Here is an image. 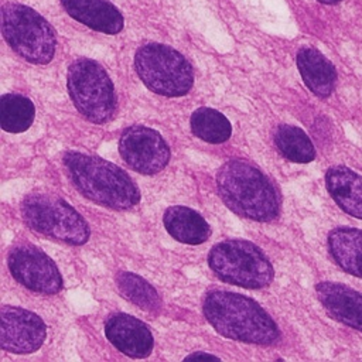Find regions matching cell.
I'll return each instance as SVG.
<instances>
[{"instance_id":"obj_1","label":"cell","mask_w":362,"mask_h":362,"mask_svg":"<svg viewBox=\"0 0 362 362\" xmlns=\"http://www.w3.org/2000/svg\"><path fill=\"white\" fill-rule=\"evenodd\" d=\"M62 163L74 187L95 204L120 211L139 204V188L116 164L76 151L65 153Z\"/></svg>"},{"instance_id":"obj_2","label":"cell","mask_w":362,"mask_h":362,"mask_svg":"<svg viewBox=\"0 0 362 362\" xmlns=\"http://www.w3.org/2000/svg\"><path fill=\"white\" fill-rule=\"evenodd\" d=\"M208 322L221 335L250 344L267 345L279 338L272 317L253 300L223 290L209 291L202 303Z\"/></svg>"},{"instance_id":"obj_3","label":"cell","mask_w":362,"mask_h":362,"mask_svg":"<svg viewBox=\"0 0 362 362\" xmlns=\"http://www.w3.org/2000/svg\"><path fill=\"white\" fill-rule=\"evenodd\" d=\"M216 187L225 205L243 218L266 222L279 215L280 201L276 188L247 161H226L216 174Z\"/></svg>"},{"instance_id":"obj_4","label":"cell","mask_w":362,"mask_h":362,"mask_svg":"<svg viewBox=\"0 0 362 362\" xmlns=\"http://www.w3.org/2000/svg\"><path fill=\"white\" fill-rule=\"evenodd\" d=\"M1 33L8 47L31 64L44 65L54 58L55 31L41 14L25 4L14 1L3 4Z\"/></svg>"},{"instance_id":"obj_5","label":"cell","mask_w":362,"mask_h":362,"mask_svg":"<svg viewBox=\"0 0 362 362\" xmlns=\"http://www.w3.org/2000/svg\"><path fill=\"white\" fill-rule=\"evenodd\" d=\"M66 88L75 107L88 120L102 124L115 116V86L99 62L75 59L68 68Z\"/></svg>"},{"instance_id":"obj_6","label":"cell","mask_w":362,"mask_h":362,"mask_svg":"<svg viewBox=\"0 0 362 362\" xmlns=\"http://www.w3.org/2000/svg\"><path fill=\"white\" fill-rule=\"evenodd\" d=\"M134 69L141 82L163 96H182L194 83V71L188 59L177 49L150 42L134 55Z\"/></svg>"},{"instance_id":"obj_7","label":"cell","mask_w":362,"mask_h":362,"mask_svg":"<svg viewBox=\"0 0 362 362\" xmlns=\"http://www.w3.org/2000/svg\"><path fill=\"white\" fill-rule=\"evenodd\" d=\"M208 263L221 280L245 288L266 287L274 274L263 252L242 239H228L215 245L208 255Z\"/></svg>"},{"instance_id":"obj_8","label":"cell","mask_w":362,"mask_h":362,"mask_svg":"<svg viewBox=\"0 0 362 362\" xmlns=\"http://www.w3.org/2000/svg\"><path fill=\"white\" fill-rule=\"evenodd\" d=\"M24 222L48 238L82 245L89 238V226L66 201L51 194H30L21 202Z\"/></svg>"},{"instance_id":"obj_9","label":"cell","mask_w":362,"mask_h":362,"mask_svg":"<svg viewBox=\"0 0 362 362\" xmlns=\"http://www.w3.org/2000/svg\"><path fill=\"white\" fill-rule=\"evenodd\" d=\"M13 277L31 291L55 294L62 287V277L57 264L41 249L30 243L16 245L7 256Z\"/></svg>"},{"instance_id":"obj_10","label":"cell","mask_w":362,"mask_h":362,"mask_svg":"<svg viewBox=\"0 0 362 362\" xmlns=\"http://www.w3.org/2000/svg\"><path fill=\"white\" fill-rule=\"evenodd\" d=\"M119 151L123 160L141 174H156L170 160V147L163 136L143 124L124 129L119 140Z\"/></svg>"},{"instance_id":"obj_11","label":"cell","mask_w":362,"mask_h":362,"mask_svg":"<svg viewBox=\"0 0 362 362\" xmlns=\"http://www.w3.org/2000/svg\"><path fill=\"white\" fill-rule=\"evenodd\" d=\"M1 315V348L13 354H31L45 341L47 328L44 321L34 313L3 305Z\"/></svg>"},{"instance_id":"obj_12","label":"cell","mask_w":362,"mask_h":362,"mask_svg":"<svg viewBox=\"0 0 362 362\" xmlns=\"http://www.w3.org/2000/svg\"><path fill=\"white\" fill-rule=\"evenodd\" d=\"M105 334L120 352L132 358H144L153 349V335L148 327L129 314L110 315L105 322Z\"/></svg>"},{"instance_id":"obj_13","label":"cell","mask_w":362,"mask_h":362,"mask_svg":"<svg viewBox=\"0 0 362 362\" xmlns=\"http://www.w3.org/2000/svg\"><path fill=\"white\" fill-rule=\"evenodd\" d=\"M315 293L332 318L362 332V293L335 281L318 283Z\"/></svg>"},{"instance_id":"obj_14","label":"cell","mask_w":362,"mask_h":362,"mask_svg":"<svg viewBox=\"0 0 362 362\" xmlns=\"http://www.w3.org/2000/svg\"><path fill=\"white\" fill-rule=\"evenodd\" d=\"M61 4L74 20L95 31L113 35L123 30V16L109 0H61Z\"/></svg>"},{"instance_id":"obj_15","label":"cell","mask_w":362,"mask_h":362,"mask_svg":"<svg viewBox=\"0 0 362 362\" xmlns=\"http://www.w3.org/2000/svg\"><path fill=\"white\" fill-rule=\"evenodd\" d=\"M325 185L344 212L362 219V175L345 165H334L325 174Z\"/></svg>"},{"instance_id":"obj_16","label":"cell","mask_w":362,"mask_h":362,"mask_svg":"<svg viewBox=\"0 0 362 362\" xmlns=\"http://www.w3.org/2000/svg\"><path fill=\"white\" fill-rule=\"evenodd\" d=\"M297 66L307 88L320 98L331 95L337 81L334 65L315 48L303 47L297 52Z\"/></svg>"},{"instance_id":"obj_17","label":"cell","mask_w":362,"mask_h":362,"mask_svg":"<svg viewBox=\"0 0 362 362\" xmlns=\"http://www.w3.org/2000/svg\"><path fill=\"white\" fill-rule=\"evenodd\" d=\"M163 222L174 239L187 245L204 243L211 235L208 222L197 211L187 206L174 205L167 208Z\"/></svg>"},{"instance_id":"obj_18","label":"cell","mask_w":362,"mask_h":362,"mask_svg":"<svg viewBox=\"0 0 362 362\" xmlns=\"http://www.w3.org/2000/svg\"><path fill=\"white\" fill-rule=\"evenodd\" d=\"M328 247L335 263L354 276L362 277V230L339 226L329 232Z\"/></svg>"},{"instance_id":"obj_19","label":"cell","mask_w":362,"mask_h":362,"mask_svg":"<svg viewBox=\"0 0 362 362\" xmlns=\"http://www.w3.org/2000/svg\"><path fill=\"white\" fill-rule=\"evenodd\" d=\"M35 116L33 102L17 93L3 95L0 99V124L8 133H21L27 130Z\"/></svg>"},{"instance_id":"obj_20","label":"cell","mask_w":362,"mask_h":362,"mask_svg":"<svg viewBox=\"0 0 362 362\" xmlns=\"http://www.w3.org/2000/svg\"><path fill=\"white\" fill-rule=\"evenodd\" d=\"M274 143L290 161L310 163L315 157V148L310 137L297 126L280 124L274 134Z\"/></svg>"},{"instance_id":"obj_21","label":"cell","mask_w":362,"mask_h":362,"mask_svg":"<svg viewBox=\"0 0 362 362\" xmlns=\"http://www.w3.org/2000/svg\"><path fill=\"white\" fill-rule=\"evenodd\" d=\"M192 133L208 143L219 144L230 137L232 127L229 120L218 110L211 107H199L191 115Z\"/></svg>"},{"instance_id":"obj_22","label":"cell","mask_w":362,"mask_h":362,"mask_svg":"<svg viewBox=\"0 0 362 362\" xmlns=\"http://www.w3.org/2000/svg\"><path fill=\"white\" fill-rule=\"evenodd\" d=\"M116 283L122 296L137 307L146 311H157L161 307L158 293L143 277L130 272H120L116 276Z\"/></svg>"},{"instance_id":"obj_23","label":"cell","mask_w":362,"mask_h":362,"mask_svg":"<svg viewBox=\"0 0 362 362\" xmlns=\"http://www.w3.org/2000/svg\"><path fill=\"white\" fill-rule=\"evenodd\" d=\"M192 358H209V359H218V356L208 354V352H192L191 355H188L185 359H192Z\"/></svg>"},{"instance_id":"obj_24","label":"cell","mask_w":362,"mask_h":362,"mask_svg":"<svg viewBox=\"0 0 362 362\" xmlns=\"http://www.w3.org/2000/svg\"><path fill=\"white\" fill-rule=\"evenodd\" d=\"M320 3H325V4H334V3H338L341 0H318Z\"/></svg>"}]
</instances>
